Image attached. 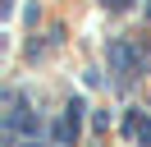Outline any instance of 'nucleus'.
I'll return each instance as SVG.
<instances>
[{"label": "nucleus", "instance_id": "1", "mask_svg": "<svg viewBox=\"0 0 151 147\" xmlns=\"http://www.w3.org/2000/svg\"><path fill=\"white\" fill-rule=\"evenodd\" d=\"M137 64H142V60H137V51H133L124 37H114V41H110V69L119 74V83H128L133 74H137Z\"/></svg>", "mask_w": 151, "mask_h": 147}, {"label": "nucleus", "instance_id": "2", "mask_svg": "<svg viewBox=\"0 0 151 147\" xmlns=\"http://www.w3.org/2000/svg\"><path fill=\"white\" fill-rule=\"evenodd\" d=\"M78 129H83V101L73 97V101L64 106V119L55 124V143H60V147H69V143L78 138Z\"/></svg>", "mask_w": 151, "mask_h": 147}, {"label": "nucleus", "instance_id": "3", "mask_svg": "<svg viewBox=\"0 0 151 147\" xmlns=\"http://www.w3.org/2000/svg\"><path fill=\"white\" fill-rule=\"evenodd\" d=\"M124 133L137 138L142 147H151V119L142 115V110H128V115H124Z\"/></svg>", "mask_w": 151, "mask_h": 147}, {"label": "nucleus", "instance_id": "4", "mask_svg": "<svg viewBox=\"0 0 151 147\" xmlns=\"http://www.w3.org/2000/svg\"><path fill=\"white\" fill-rule=\"evenodd\" d=\"M28 147H37V143H28Z\"/></svg>", "mask_w": 151, "mask_h": 147}]
</instances>
